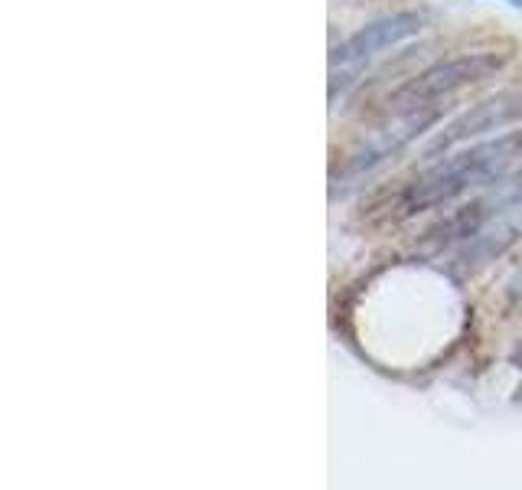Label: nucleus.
I'll use <instances>...</instances> for the list:
<instances>
[{
	"label": "nucleus",
	"instance_id": "nucleus-6",
	"mask_svg": "<svg viewBox=\"0 0 522 490\" xmlns=\"http://www.w3.org/2000/svg\"><path fill=\"white\" fill-rule=\"evenodd\" d=\"M516 288H519V291H522V275H519V281H516Z\"/></svg>",
	"mask_w": 522,
	"mask_h": 490
},
{
	"label": "nucleus",
	"instance_id": "nucleus-4",
	"mask_svg": "<svg viewBox=\"0 0 522 490\" xmlns=\"http://www.w3.org/2000/svg\"><path fill=\"white\" fill-rule=\"evenodd\" d=\"M421 14H412V10H405V14H392V17H382L376 23H369V27L356 30L350 40H343L337 49H333V63L340 66H359L366 63V59L385 53V49L399 46L405 40H412L421 30Z\"/></svg>",
	"mask_w": 522,
	"mask_h": 490
},
{
	"label": "nucleus",
	"instance_id": "nucleus-1",
	"mask_svg": "<svg viewBox=\"0 0 522 490\" xmlns=\"http://www.w3.org/2000/svg\"><path fill=\"white\" fill-rule=\"evenodd\" d=\"M519 154H522V131H509L496 141L451 154L447 161L428 167L425 174L412 180V187L405 190V206L415 213V210H428V206H438L444 200H454L457 193L500 177Z\"/></svg>",
	"mask_w": 522,
	"mask_h": 490
},
{
	"label": "nucleus",
	"instance_id": "nucleus-3",
	"mask_svg": "<svg viewBox=\"0 0 522 490\" xmlns=\"http://www.w3.org/2000/svg\"><path fill=\"white\" fill-rule=\"evenodd\" d=\"M516 121H522V89L500 92V95L487 98V102L474 105L457 121H451V125L441 131V138L431 144L428 154L451 151L457 144L480 138V134H490V131H503L509 125H516Z\"/></svg>",
	"mask_w": 522,
	"mask_h": 490
},
{
	"label": "nucleus",
	"instance_id": "nucleus-2",
	"mask_svg": "<svg viewBox=\"0 0 522 490\" xmlns=\"http://www.w3.org/2000/svg\"><path fill=\"white\" fill-rule=\"evenodd\" d=\"M506 59L496 53H467L444 59V63L425 69L421 76L408 79L402 89H395L389 105H395L399 112H412V108H425L438 98H447L454 92L467 89V85H477L483 79H490L493 72L503 69Z\"/></svg>",
	"mask_w": 522,
	"mask_h": 490
},
{
	"label": "nucleus",
	"instance_id": "nucleus-5",
	"mask_svg": "<svg viewBox=\"0 0 522 490\" xmlns=\"http://www.w3.org/2000/svg\"><path fill=\"white\" fill-rule=\"evenodd\" d=\"M506 4H513V7H519V4H522V0H506Z\"/></svg>",
	"mask_w": 522,
	"mask_h": 490
}]
</instances>
